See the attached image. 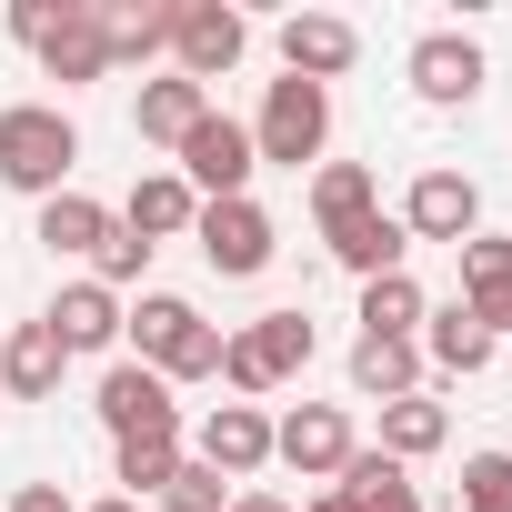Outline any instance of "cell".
<instances>
[{"label": "cell", "mask_w": 512, "mask_h": 512, "mask_svg": "<svg viewBox=\"0 0 512 512\" xmlns=\"http://www.w3.org/2000/svg\"><path fill=\"white\" fill-rule=\"evenodd\" d=\"M71 171H81V121L61 101H11L0 111V181L11 191L51 201V191H71Z\"/></svg>", "instance_id": "6da1fadb"}, {"label": "cell", "mask_w": 512, "mask_h": 512, "mask_svg": "<svg viewBox=\"0 0 512 512\" xmlns=\"http://www.w3.org/2000/svg\"><path fill=\"white\" fill-rule=\"evenodd\" d=\"M332 151V91L322 81H272L262 91V121H251V161H272V171H322Z\"/></svg>", "instance_id": "7a4b0ae2"}, {"label": "cell", "mask_w": 512, "mask_h": 512, "mask_svg": "<svg viewBox=\"0 0 512 512\" xmlns=\"http://www.w3.org/2000/svg\"><path fill=\"white\" fill-rule=\"evenodd\" d=\"M171 171L191 181V201H241V191H251V171H262V161H251V121L201 111V121H191V141L171 151Z\"/></svg>", "instance_id": "3957f363"}, {"label": "cell", "mask_w": 512, "mask_h": 512, "mask_svg": "<svg viewBox=\"0 0 512 512\" xmlns=\"http://www.w3.org/2000/svg\"><path fill=\"white\" fill-rule=\"evenodd\" d=\"M191 241H201V262L221 272V282H251V272H272V251H282V231H272V211L262 201H201V221H191Z\"/></svg>", "instance_id": "277c9868"}, {"label": "cell", "mask_w": 512, "mask_h": 512, "mask_svg": "<svg viewBox=\"0 0 512 512\" xmlns=\"http://www.w3.org/2000/svg\"><path fill=\"white\" fill-rule=\"evenodd\" d=\"M241 51H251V21L231 11V0H171V71H181V81L211 91Z\"/></svg>", "instance_id": "5b68a950"}, {"label": "cell", "mask_w": 512, "mask_h": 512, "mask_svg": "<svg viewBox=\"0 0 512 512\" xmlns=\"http://www.w3.org/2000/svg\"><path fill=\"white\" fill-rule=\"evenodd\" d=\"M91 412H101V432H111V442H151V432H181V402H171V382H161L151 362H131V352L101 372Z\"/></svg>", "instance_id": "8992f818"}, {"label": "cell", "mask_w": 512, "mask_h": 512, "mask_svg": "<svg viewBox=\"0 0 512 512\" xmlns=\"http://www.w3.org/2000/svg\"><path fill=\"white\" fill-rule=\"evenodd\" d=\"M352 452H362V442H352V412H342V402H302V412L272 422V462H292L302 482H332Z\"/></svg>", "instance_id": "52a82bcc"}, {"label": "cell", "mask_w": 512, "mask_h": 512, "mask_svg": "<svg viewBox=\"0 0 512 512\" xmlns=\"http://www.w3.org/2000/svg\"><path fill=\"white\" fill-rule=\"evenodd\" d=\"M191 462H211L221 482H251V472L272 462V412L262 402H211L201 432H191Z\"/></svg>", "instance_id": "ba28073f"}, {"label": "cell", "mask_w": 512, "mask_h": 512, "mask_svg": "<svg viewBox=\"0 0 512 512\" xmlns=\"http://www.w3.org/2000/svg\"><path fill=\"white\" fill-rule=\"evenodd\" d=\"M31 51H41V81H61V91L111 81V31H101V0H61V21H51Z\"/></svg>", "instance_id": "9c48e42d"}, {"label": "cell", "mask_w": 512, "mask_h": 512, "mask_svg": "<svg viewBox=\"0 0 512 512\" xmlns=\"http://www.w3.org/2000/svg\"><path fill=\"white\" fill-rule=\"evenodd\" d=\"M272 51H282V71H292V81H322V91H332V81L362 61V31H352V21H332V11H292V21L272 31Z\"/></svg>", "instance_id": "30bf717a"}, {"label": "cell", "mask_w": 512, "mask_h": 512, "mask_svg": "<svg viewBox=\"0 0 512 512\" xmlns=\"http://www.w3.org/2000/svg\"><path fill=\"white\" fill-rule=\"evenodd\" d=\"M412 91H422L432 111H472V101H482V41L422 31V41H412Z\"/></svg>", "instance_id": "8fae6325"}, {"label": "cell", "mask_w": 512, "mask_h": 512, "mask_svg": "<svg viewBox=\"0 0 512 512\" xmlns=\"http://www.w3.org/2000/svg\"><path fill=\"white\" fill-rule=\"evenodd\" d=\"M402 231H412V241H452V251H462V241L482 231V191H472L462 171H422V181H412V201H402Z\"/></svg>", "instance_id": "7c38bea8"}, {"label": "cell", "mask_w": 512, "mask_h": 512, "mask_svg": "<svg viewBox=\"0 0 512 512\" xmlns=\"http://www.w3.org/2000/svg\"><path fill=\"white\" fill-rule=\"evenodd\" d=\"M322 241H332V262H342L352 282H382V272H402V262H412L402 211H362V221H342V231H322Z\"/></svg>", "instance_id": "4fadbf2b"}, {"label": "cell", "mask_w": 512, "mask_h": 512, "mask_svg": "<svg viewBox=\"0 0 512 512\" xmlns=\"http://www.w3.org/2000/svg\"><path fill=\"white\" fill-rule=\"evenodd\" d=\"M61 372H71V352H61L51 322H21L11 342H0V392H11V402H51Z\"/></svg>", "instance_id": "5bb4252c"}, {"label": "cell", "mask_w": 512, "mask_h": 512, "mask_svg": "<svg viewBox=\"0 0 512 512\" xmlns=\"http://www.w3.org/2000/svg\"><path fill=\"white\" fill-rule=\"evenodd\" d=\"M191 221H201V201H191V181H181V171H141V181H131V201H121V231H141L151 251H161V241H181Z\"/></svg>", "instance_id": "9a60e30c"}, {"label": "cell", "mask_w": 512, "mask_h": 512, "mask_svg": "<svg viewBox=\"0 0 512 512\" xmlns=\"http://www.w3.org/2000/svg\"><path fill=\"white\" fill-rule=\"evenodd\" d=\"M412 342L432 352V372H462V382H472V372L492 362V342H502V332H492L472 302H442V312H422V332H412Z\"/></svg>", "instance_id": "2e32d148"}, {"label": "cell", "mask_w": 512, "mask_h": 512, "mask_svg": "<svg viewBox=\"0 0 512 512\" xmlns=\"http://www.w3.org/2000/svg\"><path fill=\"white\" fill-rule=\"evenodd\" d=\"M452 262H462V292H452V302H472V312L502 332V312H512V231H472Z\"/></svg>", "instance_id": "e0dca14e"}, {"label": "cell", "mask_w": 512, "mask_h": 512, "mask_svg": "<svg viewBox=\"0 0 512 512\" xmlns=\"http://www.w3.org/2000/svg\"><path fill=\"white\" fill-rule=\"evenodd\" d=\"M201 111H211V91H201V81H181V71H161V81H141V101H131V131H141V141H161V151H181Z\"/></svg>", "instance_id": "ac0fdd59"}, {"label": "cell", "mask_w": 512, "mask_h": 512, "mask_svg": "<svg viewBox=\"0 0 512 512\" xmlns=\"http://www.w3.org/2000/svg\"><path fill=\"white\" fill-rule=\"evenodd\" d=\"M41 322L61 332V352H111V342H121V292H101V282H71V292H61Z\"/></svg>", "instance_id": "d6986e66"}, {"label": "cell", "mask_w": 512, "mask_h": 512, "mask_svg": "<svg viewBox=\"0 0 512 512\" xmlns=\"http://www.w3.org/2000/svg\"><path fill=\"white\" fill-rule=\"evenodd\" d=\"M111 231H121V211H101L91 191H51V201H41V241L61 251V262H91Z\"/></svg>", "instance_id": "ffe728a7"}, {"label": "cell", "mask_w": 512, "mask_h": 512, "mask_svg": "<svg viewBox=\"0 0 512 512\" xmlns=\"http://www.w3.org/2000/svg\"><path fill=\"white\" fill-rule=\"evenodd\" d=\"M191 322H201V312H191L181 292H141V302H121V342H131V362H151V372L171 362V342H181Z\"/></svg>", "instance_id": "44dd1931"}, {"label": "cell", "mask_w": 512, "mask_h": 512, "mask_svg": "<svg viewBox=\"0 0 512 512\" xmlns=\"http://www.w3.org/2000/svg\"><path fill=\"white\" fill-rule=\"evenodd\" d=\"M352 392L362 402H402V392H422V342H352Z\"/></svg>", "instance_id": "7402d4cb"}, {"label": "cell", "mask_w": 512, "mask_h": 512, "mask_svg": "<svg viewBox=\"0 0 512 512\" xmlns=\"http://www.w3.org/2000/svg\"><path fill=\"white\" fill-rule=\"evenodd\" d=\"M422 312H432V302H422V282H412V272L362 282V332H372V342H412V332H422Z\"/></svg>", "instance_id": "603a6c76"}, {"label": "cell", "mask_w": 512, "mask_h": 512, "mask_svg": "<svg viewBox=\"0 0 512 512\" xmlns=\"http://www.w3.org/2000/svg\"><path fill=\"white\" fill-rule=\"evenodd\" d=\"M111 472H121V502H161V482L181 472V432H151V442H111Z\"/></svg>", "instance_id": "cb8c5ba5"}, {"label": "cell", "mask_w": 512, "mask_h": 512, "mask_svg": "<svg viewBox=\"0 0 512 512\" xmlns=\"http://www.w3.org/2000/svg\"><path fill=\"white\" fill-rule=\"evenodd\" d=\"M362 211H382V201H372V171H362V161H322V171H312V221L342 231V221H362Z\"/></svg>", "instance_id": "d4e9b609"}, {"label": "cell", "mask_w": 512, "mask_h": 512, "mask_svg": "<svg viewBox=\"0 0 512 512\" xmlns=\"http://www.w3.org/2000/svg\"><path fill=\"white\" fill-rule=\"evenodd\" d=\"M442 402H422V392H402V402H382V452L392 462H422V452H442Z\"/></svg>", "instance_id": "484cf974"}, {"label": "cell", "mask_w": 512, "mask_h": 512, "mask_svg": "<svg viewBox=\"0 0 512 512\" xmlns=\"http://www.w3.org/2000/svg\"><path fill=\"white\" fill-rule=\"evenodd\" d=\"M251 342H262V362H272V382H292V372H312V352H322V332H312V312H262V322H251Z\"/></svg>", "instance_id": "4316f807"}, {"label": "cell", "mask_w": 512, "mask_h": 512, "mask_svg": "<svg viewBox=\"0 0 512 512\" xmlns=\"http://www.w3.org/2000/svg\"><path fill=\"white\" fill-rule=\"evenodd\" d=\"M101 31H111V71H141L171 51V0L161 11H101Z\"/></svg>", "instance_id": "83f0119b"}, {"label": "cell", "mask_w": 512, "mask_h": 512, "mask_svg": "<svg viewBox=\"0 0 512 512\" xmlns=\"http://www.w3.org/2000/svg\"><path fill=\"white\" fill-rule=\"evenodd\" d=\"M221 322H191L181 342H171V362H161V382H221Z\"/></svg>", "instance_id": "f1b7e54d"}, {"label": "cell", "mask_w": 512, "mask_h": 512, "mask_svg": "<svg viewBox=\"0 0 512 512\" xmlns=\"http://www.w3.org/2000/svg\"><path fill=\"white\" fill-rule=\"evenodd\" d=\"M161 512H231V482H221L211 462H191V452H181V472L161 482Z\"/></svg>", "instance_id": "f546056e"}, {"label": "cell", "mask_w": 512, "mask_h": 512, "mask_svg": "<svg viewBox=\"0 0 512 512\" xmlns=\"http://www.w3.org/2000/svg\"><path fill=\"white\" fill-rule=\"evenodd\" d=\"M462 512H512V452H472L462 462Z\"/></svg>", "instance_id": "4dcf8cb0"}, {"label": "cell", "mask_w": 512, "mask_h": 512, "mask_svg": "<svg viewBox=\"0 0 512 512\" xmlns=\"http://www.w3.org/2000/svg\"><path fill=\"white\" fill-rule=\"evenodd\" d=\"M141 272H151V241H141V231H111V241L91 251V282H101V292H131Z\"/></svg>", "instance_id": "1f68e13d"}, {"label": "cell", "mask_w": 512, "mask_h": 512, "mask_svg": "<svg viewBox=\"0 0 512 512\" xmlns=\"http://www.w3.org/2000/svg\"><path fill=\"white\" fill-rule=\"evenodd\" d=\"M221 382H231L241 402H262V392H282V382H272V362H262V342H251V332H231V342H221Z\"/></svg>", "instance_id": "d6a6232c"}, {"label": "cell", "mask_w": 512, "mask_h": 512, "mask_svg": "<svg viewBox=\"0 0 512 512\" xmlns=\"http://www.w3.org/2000/svg\"><path fill=\"white\" fill-rule=\"evenodd\" d=\"M61 21V0H11V41H41Z\"/></svg>", "instance_id": "836d02e7"}, {"label": "cell", "mask_w": 512, "mask_h": 512, "mask_svg": "<svg viewBox=\"0 0 512 512\" xmlns=\"http://www.w3.org/2000/svg\"><path fill=\"white\" fill-rule=\"evenodd\" d=\"M342 502H352V492H342ZM352 512H422V492H412V482H382V492H362Z\"/></svg>", "instance_id": "e575fe53"}, {"label": "cell", "mask_w": 512, "mask_h": 512, "mask_svg": "<svg viewBox=\"0 0 512 512\" xmlns=\"http://www.w3.org/2000/svg\"><path fill=\"white\" fill-rule=\"evenodd\" d=\"M11 512H71V492H61V482H21V492H11Z\"/></svg>", "instance_id": "d590c367"}, {"label": "cell", "mask_w": 512, "mask_h": 512, "mask_svg": "<svg viewBox=\"0 0 512 512\" xmlns=\"http://www.w3.org/2000/svg\"><path fill=\"white\" fill-rule=\"evenodd\" d=\"M231 512H292L282 492H231Z\"/></svg>", "instance_id": "8d00e7d4"}, {"label": "cell", "mask_w": 512, "mask_h": 512, "mask_svg": "<svg viewBox=\"0 0 512 512\" xmlns=\"http://www.w3.org/2000/svg\"><path fill=\"white\" fill-rule=\"evenodd\" d=\"M292 512H352V502H342V492L322 482V492H312V502H292Z\"/></svg>", "instance_id": "74e56055"}, {"label": "cell", "mask_w": 512, "mask_h": 512, "mask_svg": "<svg viewBox=\"0 0 512 512\" xmlns=\"http://www.w3.org/2000/svg\"><path fill=\"white\" fill-rule=\"evenodd\" d=\"M91 512H141V502H121V492H111V502H91Z\"/></svg>", "instance_id": "f35d334b"}, {"label": "cell", "mask_w": 512, "mask_h": 512, "mask_svg": "<svg viewBox=\"0 0 512 512\" xmlns=\"http://www.w3.org/2000/svg\"><path fill=\"white\" fill-rule=\"evenodd\" d=\"M502 332H512V312H502Z\"/></svg>", "instance_id": "ab89813d"}]
</instances>
